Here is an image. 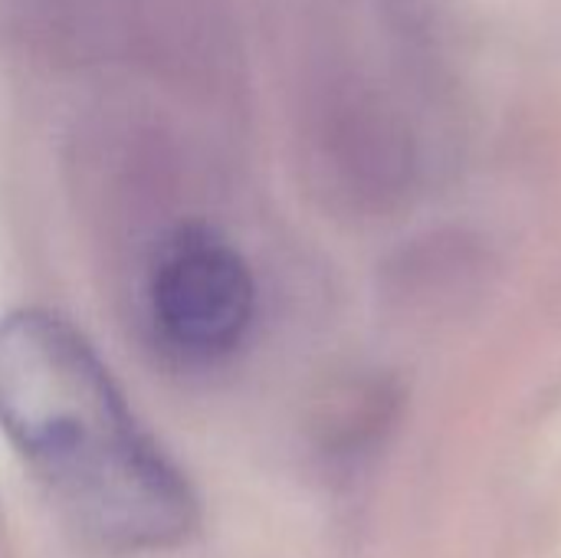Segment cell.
I'll return each mask as SVG.
<instances>
[{"instance_id":"1","label":"cell","mask_w":561,"mask_h":558,"mask_svg":"<svg viewBox=\"0 0 561 558\" xmlns=\"http://www.w3.org/2000/svg\"><path fill=\"white\" fill-rule=\"evenodd\" d=\"M0 431L56 510L112 553H164L201 523L184 470L135 418L92 342L53 309L0 319Z\"/></svg>"},{"instance_id":"2","label":"cell","mask_w":561,"mask_h":558,"mask_svg":"<svg viewBox=\"0 0 561 558\" xmlns=\"http://www.w3.org/2000/svg\"><path fill=\"white\" fill-rule=\"evenodd\" d=\"M256 286L220 234L191 224L171 234L148 273V316L158 342L191 365L227 358L250 332Z\"/></svg>"}]
</instances>
